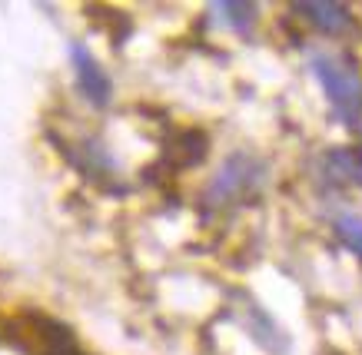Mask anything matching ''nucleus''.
I'll return each instance as SVG.
<instances>
[{
	"label": "nucleus",
	"instance_id": "6",
	"mask_svg": "<svg viewBox=\"0 0 362 355\" xmlns=\"http://www.w3.org/2000/svg\"><path fill=\"white\" fill-rule=\"evenodd\" d=\"M293 11L309 20L313 27H319L322 34H342L352 27V13L346 4H329V0H303V4H293Z\"/></svg>",
	"mask_w": 362,
	"mask_h": 355
},
{
	"label": "nucleus",
	"instance_id": "3",
	"mask_svg": "<svg viewBox=\"0 0 362 355\" xmlns=\"http://www.w3.org/2000/svg\"><path fill=\"white\" fill-rule=\"evenodd\" d=\"M11 339L30 355H87L66 325L47 315H23L11 322Z\"/></svg>",
	"mask_w": 362,
	"mask_h": 355
},
{
	"label": "nucleus",
	"instance_id": "4",
	"mask_svg": "<svg viewBox=\"0 0 362 355\" xmlns=\"http://www.w3.org/2000/svg\"><path fill=\"white\" fill-rule=\"evenodd\" d=\"M70 64H74V77H77L80 93L93 107H107L113 97V83L107 77V70L100 67L97 56L90 54L83 44H70Z\"/></svg>",
	"mask_w": 362,
	"mask_h": 355
},
{
	"label": "nucleus",
	"instance_id": "2",
	"mask_svg": "<svg viewBox=\"0 0 362 355\" xmlns=\"http://www.w3.org/2000/svg\"><path fill=\"white\" fill-rule=\"evenodd\" d=\"M266 186V167L250 153L230 156L216 179L206 189V206L209 210H240L250 206L252 200H259V193Z\"/></svg>",
	"mask_w": 362,
	"mask_h": 355
},
{
	"label": "nucleus",
	"instance_id": "8",
	"mask_svg": "<svg viewBox=\"0 0 362 355\" xmlns=\"http://www.w3.org/2000/svg\"><path fill=\"white\" fill-rule=\"evenodd\" d=\"M332 229H336V236H339V243L362 259V216L339 212V216L332 219Z\"/></svg>",
	"mask_w": 362,
	"mask_h": 355
},
{
	"label": "nucleus",
	"instance_id": "5",
	"mask_svg": "<svg viewBox=\"0 0 362 355\" xmlns=\"http://www.w3.org/2000/svg\"><path fill=\"white\" fill-rule=\"evenodd\" d=\"M319 176L329 186H362V146H332L319 160Z\"/></svg>",
	"mask_w": 362,
	"mask_h": 355
},
{
	"label": "nucleus",
	"instance_id": "1",
	"mask_svg": "<svg viewBox=\"0 0 362 355\" xmlns=\"http://www.w3.org/2000/svg\"><path fill=\"white\" fill-rule=\"evenodd\" d=\"M313 73L326 90L332 116L352 130H362V77L349 56L319 54L313 56Z\"/></svg>",
	"mask_w": 362,
	"mask_h": 355
},
{
	"label": "nucleus",
	"instance_id": "7",
	"mask_svg": "<svg viewBox=\"0 0 362 355\" xmlns=\"http://www.w3.org/2000/svg\"><path fill=\"white\" fill-rule=\"evenodd\" d=\"M209 13L213 20L230 27V30H250L252 20L259 17V7L256 4H243V0H220V4H209Z\"/></svg>",
	"mask_w": 362,
	"mask_h": 355
}]
</instances>
